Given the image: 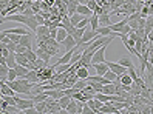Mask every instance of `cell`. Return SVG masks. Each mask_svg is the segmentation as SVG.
Masks as SVG:
<instances>
[{"mask_svg": "<svg viewBox=\"0 0 153 114\" xmlns=\"http://www.w3.org/2000/svg\"><path fill=\"white\" fill-rule=\"evenodd\" d=\"M11 0H0V5H3L5 6V10H6V6H8V3H10Z\"/></svg>", "mask_w": 153, "mask_h": 114, "instance_id": "b9f144b4", "label": "cell"}, {"mask_svg": "<svg viewBox=\"0 0 153 114\" xmlns=\"http://www.w3.org/2000/svg\"><path fill=\"white\" fill-rule=\"evenodd\" d=\"M60 45H64L65 51H70V49H73L74 46H77V45H76V40H74V37H73V34H68V36L65 37V40L62 42Z\"/></svg>", "mask_w": 153, "mask_h": 114, "instance_id": "8992f818", "label": "cell"}, {"mask_svg": "<svg viewBox=\"0 0 153 114\" xmlns=\"http://www.w3.org/2000/svg\"><path fill=\"white\" fill-rule=\"evenodd\" d=\"M68 17H70V22H71V25H74V26H76V25H77V23H79L80 20L84 19L85 15L79 14V13H74V14H71V15H68Z\"/></svg>", "mask_w": 153, "mask_h": 114, "instance_id": "cb8c5ba5", "label": "cell"}, {"mask_svg": "<svg viewBox=\"0 0 153 114\" xmlns=\"http://www.w3.org/2000/svg\"><path fill=\"white\" fill-rule=\"evenodd\" d=\"M71 99H73L71 96H67V94H65V96H62V97L59 99V105H60V108H64V110H65V108H67V105L70 103V100H71Z\"/></svg>", "mask_w": 153, "mask_h": 114, "instance_id": "f1b7e54d", "label": "cell"}, {"mask_svg": "<svg viewBox=\"0 0 153 114\" xmlns=\"http://www.w3.org/2000/svg\"><path fill=\"white\" fill-rule=\"evenodd\" d=\"M80 91H82V94L87 97V100H88V99H93V97H94V94H96V91L93 90V86L90 85V83H87V86H85L84 90H80Z\"/></svg>", "mask_w": 153, "mask_h": 114, "instance_id": "2e32d148", "label": "cell"}, {"mask_svg": "<svg viewBox=\"0 0 153 114\" xmlns=\"http://www.w3.org/2000/svg\"><path fill=\"white\" fill-rule=\"evenodd\" d=\"M96 31H97L99 36H110V34L113 32L110 26H99V28H97Z\"/></svg>", "mask_w": 153, "mask_h": 114, "instance_id": "4316f807", "label": "cell"}, {"mask_svg": "<svg viewBox=\"0 0 153 114\" xmlns=\"http://www.w3.org/2000/svg\"><path fill=\"white\" fill-rule=\"evenodd\" d=\"M36 54H37V57H39V59L45 60V62H47V63L50 62V59H51V54H50V52H48L47 49H45V48H43L42 45H40V46L37 48V51H36Z\"/></svg>", "mask_w": 153, "mask_h": 114, "instance_id": "30bf717a", "label": "cell"}, {"mask_svg": "<svg viewBox=\"0 0 153 114\" xmlns=\"http://www.w3.org/2000/svg\"><path fill=\"white\" fill-rule=\"evenodd\" d=\"M17 62H16V52H10V56L6 57V66L8 68H16Z\"/></svg>", "mask_w": 153, "mask_h": 114, "instance_id": "7402d4cb", "label": "cell"}, {"mask_svg": "<svg viewBox=\"0 0 153 114\" xmlns=\"http://www.w3.org/2000/svg\"><path fill=\"white\" fill-rule=\"evenodd\" d=\"M28 2H31V3H33V2H37V0H28Z\"/></svg>", "mask_w": 153, "mask_h": 114, "instance_id": "f6af8a7d", "label": "cell"}, {"mask_svg": "<svg viewBox=\"0 0 153 114\" xmlns=\"http://www.w3.org/2000/svg\"><path fill=\"white\" fill-rule=\"evenodd\" d=\"M119 65H122V66H125V68H130V66H134L133 65V62H131V59L128 57V56H122L121 59H119V62H118Z\"/></svg>", "mask_w": 153, "mask_h": 114, "instance_id": "603a6c76", "label": "cell"}, {"mask_svg": "<svg viewBox=\"0 0 153 114\" xmlns=\"http://www.w3.org/2000/svg\"><path fill=\"white\" fill-rule=\"evenodd\" d=\"M59 45H60V43H59L56 39H51V37H50L47 42L43 43L42 46H43L45 49H47V51L50 52V54H51V57H54V56L57 54V52H59ZM39 46H40V45H39Z\"/></svg>", "mask_w": 153, "mask_h": 114, "instance_id": "3957f363", "label": "cell"}, {"mask_svg": "<svg viewBox=\"0 0 153 114\" xmlns=\"http://www.w3.org/2000/svg\"><path fill=\"white\" fill-rule=\"evenodd\" d=\"M65 110H67L68 114H80V110H79V107H77V100H76V99H71Z\"/></svg>", "mask_w": 153, "mask_h": 114, "instance_id": "ba28073f", "label": "cell"}, {"mask_svg": "<svg viewBox=\"0 0 153 114\" xmlns=\"http://www.w3.org/2000/svg\"><path fill=\"white\" fill-rule=\"evenodd\" d=\"M105 63H107V66H108V68L111 69V71H113L116 76H121V74H124V73H127V68L122 66V65H119V63L108 62V60H105Z\"/></svg>", "mask_w": 153, "mask_h": 114, "instance_id": "5b68a950", "label": "cell"}, {"mask_svg": "<svg viewBox=\"0 0 153 114\" xmlns=\"http://www.w3.org/2000/svg\"><path fill=\"white\" fill-rule=\"evenodd\" d=\"M67 36H68V32L65 31V28H57V36H56V40H57L59 43L64 42Z\"/></svg>", "mask_w": 153, "mask_h": 114, "instance_id": "484cf974", "label": "cell"}, {"mask_svg": "<svg viewBox=\"0 0 153 114\" xmlns=\"http://www.w3.org/2000/svg\"><path fill=\"white\" fill-rule=\"evenodd\" d=\"M91 68L96 69V74H99V76H104L107 71H108V66H107L105 62L104 63H94V65H91Z\"/></svg>", "mask_w": 153, "mask_h": 114, "instance_id": "4fadbf2b", "label": "cell"}, {"mask_svg": "<svg viewBox=\"0 0 153 114\" xmlns=\"http://www.w3.org/2000/svg\"><path fill=\"white\" fill-rule=\"evenodd\" d=\"M25 56H26V59H28L30 62H33V63L37 60V54H36V51H33V49H26Z\"/></svg>", "mask_w": 153, "mask_h": 114, "instance_id": "4dcf8cb0", "label": "cell"}, {"mask_svg": "<svg viewBox=\"0 0 153 114\" xmlns=\"http://www.w3.org/2000/svg\"><path fill=\"white\" fill-rule=\"evenodd\" d=\"M99 34H97V31L96 29H91V26H90V23L84 28V34H82V39H80V42H79V46H87L90 42H91L94 37H97Z\"/></svg>", "mask_w": 153, "mask_h": 114, "instance_id": "6da1fadb", "label": "cell"}, {"mask_svg": "<svg viewBox=\"0 0 153 114\" xmlns=\"http://www.w3.org/2000/svg\"><path fill=\"white\" fill-rule=\"evenodd\" d=\"M127 17H125V19H122L121 22H118V23H111L110 25V28H111V31L113 32H119V34H122V31H124V26L127 25Z\"/></svg>", "mask_w": 153, "mask_h": 114, "instance_id": "9c48e42d", "label": "cell"}, {"mask_svg": "<svg viewBox=\"0 0 153 114\" xmlns=\"http://www.w3.org/2000/svg\"><path fill=\"white\" fill-rule=\"evenodd\" d=\"M88 83L93 86V90H94L96 93H101V91H102V86H104V85H102L101 82H88Z\"/></svg>", "mask_w": 153, "mask_h": 114, "instance_id": "e575fe53", "label": "cell"}, {"mask_svg": "<svg viewBox=\"0 0 153 114\" xmlns=\"http://www.w3.org/2000/svg\"><path fill=\"white\" fill-rule=\"evenodd\" d=\"M90 26H91V29L99 28V15L94 13H93V15H90Z\"/></svg>", "mask_w": 153, "mask_h": 114, "instance_id": "d4e9b609", "label": "cell"}, {"mask_svg": "<svg viewBox=\"0 0 153 114\" xmlns=\"http://www.w3.org/2000/svg\"><path fill=\"white\" fill-rule=\"evenodd\" d=\"M6 36H8V39H10L11 42H14V43H19L20 42V34H13V32H10V34H6Z\"/></svg>", "mask_w": 153, "mask_h": 114, "instance_id": "d6a6232c", "label": "cell"}, {"mask_svg": "<svg viewBox=\"0 0 153 114\" xmlns=\"http://www.w3.org/2000/svg\"><path fill=\"white\" fill-rule=\"evenodd\" d=\"M79 5V0H68L67 2V10H68V15L76 13V8Z\"/></svg>", "mask_w": 153, "mask_h": 114, "instance_id": "ac0fdd59", "label": "cell"}, {"mask_svg": "<svg viewBox=\"0 0 153 114\" xmlns=\"http://www.w3.org/2000/svg\"><path fill=\"white\" fill-rule=\"evenodd\" d=\"M16 73H17V77H25L26 76V73H28L30 71V69L28 68H26V66H23V65H19V63H17L16 65Z\"/></svg>", "mask_w": 153, "mask_h": 114, "instance_id": "ffe728a7", "label": "cell"}, {"mask_svg": "<svg viewBox=\"0 0 153 114\" xmlns=\"http://www.w3.org/2000/svg\"><path fill=\"white\" fill-rule=\"evenodd\" d=\"M26 49H28V48L23 46L22 43H17V45H16V52H19V54H25Z\"/></svg>", "mask_w": 153, "mask_h": 114, "instance_id": "74e56055", "label": "cell"}, {"mask_svg": "<svg viewBox=\"0 0 153 114\" xmlns=\"http://www.w3.org/2000/svg\"><path fill=\"white\" fill-rule=\"evenodd\" d=\"M76 74H77V79H87V77L90 76L88 68H85V66H79V68L76 69Z\"/></svg>", "mask_w": 153, "mask_h": 114, "instance_id": "44dd1931", "label": "cell"}, {"mask_svg": "<svg viewBox=\"0 0 153 114\" xmlns=\"http://www.w3.org/2000/svg\"><path fill=\"white\" fill-rule=\"evenodd\" d=\"M108 46V43L102 45L101 48H97L94 52H93V57H91V65L94 63H104L105 62V49Z\"/></svg>", "mask_w": 153, "mask_h": 114, "instance_id": "7a4b0ae2", "label": "cell"}, {"mask_svg": "<svg viewBox=\"0 0 153 114\" xmlns=\"http://www.w3.org/2000/svg\"><path fill=\"white\" fill-rule=\"evenodd\" d=\"M80 114H93V110L88 107L87 102H84V105H82V113H80Z\"/></svg>", "mask_w": 153, "mask_h": 114, "instance_id": "f35d334b", "label": "cell"}, {"mask_svg": "<svg viewBox=\"0 0 153 114\" xmlns=\"http://www.w3.org/2000/svg\"><path fill=\"white\" fill-rule=\"evenodd\" d=\"M104 77H105V79H108L110 82H116V80H118V76H116L110 68H108V71H107V73L104 74Z\"/></svg>", "mask_w": 153, "mask_h": 114, "instance_id": "1f68e13d", "label": "cell"}, {"mask_svg": "<svg viewBox=\"0 0 153 114\" xmlns=\"http://www.w3.org/2000/svg\"><path fill=\"white\" fill-rule=\"evenodd\" d=\"M16 105L23 111V110H26V108L34 107V100H33L31 97H28V99H22V97H19V96H16Z\"/></svg>", "mask_w": 153, "mask_h": 114, "instance_id": "277c9868", "label": "cell"}, {"mask_svg": "<svg viewBox=\"0 0 153 114\" xmlns=\"http://www.w3.org/2000/svg\"><path fill=\"white\" fill-rule=\"evenodd\" d=\"M45 2H47L50 6H53V5H54V2H56V0H45Z\"/></svg>", "mask_w": 153, "mask_h": 114, "instance_id": "7bdbcfd3", "label": "cell"}, {"mask_svg": "<svg viewBox=\"0 0 153 114\" xmlns=\"http://www.w3.org/2000/svg\"><path fill=\"white\" fill-rule=\"evenodd\" d=\"M149 63H153V42H149Z\"/></svg>", "mask_w": 153, "mask_h": 114, "instance_id": "d590c367", "label": "cell"}, {"mask_svg": "<svg viewBox=\"0 0 153 114\" xmlns=\"http://www.w3.org/2000/svg\"><path fill=\"white\" fill-rule=\"evenodd\" d=\"M111 20H110V14L108 13H104L99 15V26H110Z\"/></svg>", "mask_w": 153, "mask_h": 114, "instance_id": "5bb4252c", "label": "cell"}, {"mask_svg": "<svg viewBox=\"0 0 153 114\" xmlns=\"http://www.w3.org/2000/svg\"><path fill=\"white\" fill-rule=\"evenodd\" d=\"M76 13L82 14V15H85V17L93 15V11L90 10V8H88L87 5H82V3H79V5H77V8H76Z\"/></svg>", "mask_w": 153, "mask_h": 114, "instance_id": "7c38bea8", "label": "cell"}, {"mask_svg": "<svg viewBox=\"0 0 153 114\" xmlns=\"http://www.w3.org/2000/svg\"><path fill=\"white\" fill-rule=\"evenodd\" d=\"M16 45H17V43H14V42H8L6 48L10 49V52H16Z\"/></svg>", "mask_w": 153, "mask_h": 114, "instance_id": "ab89813d", "label": "cell"}, {"mask_svg": "<svg viewBox=\"0 0 153 114\" xmlns=\"http://www.w3.org/2000/svg\"><path fill=\"white\" fill-rule=\"evenodd\" d=\"M31 40H33V32H28V34H23V36L20 37V42L19 43H22L23 46H26L28 49H31Z\"/></svg>", "mask_w": 153, "mask_h": 114, "instance_id": "8fae6325", "label": "cell"}, {"mask_svg": "<svg viewBox=\"0 0 153 114\" xmlns=\"http://www.w3.org/2000/svg\"><path fill=\"white\" fill-rule=\"evenodd\" d=\"M147 39H149V42H153V29H152V31H149V34H147Z\"/></svg>", "mask_w": 153, "mask_h": 114, "instance_id": "60d3db41", "label": "cell"}, {"mask_svg": "<svg viewBox=\"0 0 153 114\" xmlns=\"http://www.w3.org/2000/svg\"><path fill=\"white\" fill-rule=\"evenodd\" d=\"M3 113H8V114H23V111L17 107V105H6L3 108Z\"/></svg>", "mask_w": 153, "mask_h": 114, "instance_id": "9a60e30c", "label": "cell"}, {"mask_svg": "<svg viewBox=\"0 0 153 114\" xmlns=\"http://www.w3.org/2000/svg\"><path fill=\"white\" fill-rule=\"evenodd\" d=\"M3 22H5V15L0 13V23H3Z\"/></svg>", "mask_w": 153, "mask_h": 114, "instance_id": "ee69618b", "label": "cell"}, {"mask_svg": "<svg viewBox=\"0 0 153 114\" xmlns=\"http://www.w3.org/2000/svg\"><path fill=\"white\" fill-rule=\"evenodd\" d=\"M82 34H84V28H76V31L73 32V37H74V40H76V45H77V46H79L80 39H82Z\"/></svg>", "mask_w": 153, "mask_h": 114, "instance_id": "f546056e", "label": "cell"}, {"mask_svg": "<svg viewBox=\"0 0 153 114\" xmlns=\"http://www.w3.org/2000/svg\"><path fill=\"white\" fill-rule=\"evenodd\" d=\"M88 23H90V17H84V19L76 25V28H85V26H87Z\"/></svg>", "mask_w": 153, "mask_h": 114, "instance_id": "8d00e7d4", "label": "cell"}, {"mask_svg": "<svg viewBox=\"0 0 153 114\" xmlns=\"http://www.w3.org/2000/svg\"><path fill=\"white\" fill-rule=\"evenodd\" d=\"M36 36H50V28L47 25H39L36 29Z\"/></svg>", "mask_w": 153, "mask_h": 114, "instance_id": "d6986e66", "label": "cell"}, {"mask_svg": "<svg viewBox=\"0 0 153 114\" xmlns=\"http://www.w3.org/2000/svg\"><path fill=\"white\" fill-rule=\"evenodd\" d=\"M17 79V73L14 68H10V71H8V76H6V80H16Z\"/></svg>", "mask_w": 153, "mask_h": 114, "instance_id": "836d02e7", "label": "cell"}, {"mask_svg": "<svg viewBox=\"0 0 153 114\" xmlns=\"http://www.w3.org/2000/svg\"><path fill=\"white\" fill-rule=\"evenodd\" d=\"M87 103H88V107L93 110V114H99V108L102 107V102L99 100V99H96V97H93V99H88L87 100Z\"/></svg>", "mask_w": 153, "mask_h": 114, "instance_id": "52a82bcc", "label": "cell"}, {"mask_svg": "<svg viewBox=\"0 0 153 114\" xmlns=\"http://www.w3.org/2000/svg\"><path fill=\"white\" fill-rule=\"evenodd\" d=\"M101 93H104V94H116V83H114V82H111V83L104 85Z\"/></svg>", "mask_w": 153, "mask_h": 114, "instance_id": "e0dca14e", "label": "cell"}, {"mask_svg": "<svg viewBox=\"0 0 153 114\" xmlns=\"http://www.w3.org/2000/svg\"><path fill=\"white\" fill-rule=\"evenodd\" d=\"M34 108L37 110V113H40V114L43 113L45 114L47 113V103H45V100L43 102H34Z\"/></svg>", "mask_w": 153, "mask_h": 114, "instance_id": "83f0119b", "label": "cell"}]
</instances>
